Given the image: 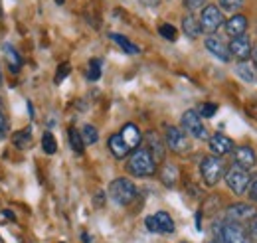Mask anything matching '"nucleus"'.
I'll return each mask as SVG.
<instances>
[{"label": "nucleus", "mask_w": 257, "mask_h": 243, "mask_svg": "<svg viewBox=\"0 0 257 243\" xmlns=\"http://www.w3.org/2000/svg\"><path fill=\"white\" fill-rule=\"evenodd\" d=\"M157 162L147 149H135L127 160V170L137 178H147L157 172Z\"/></svg>", "instance_id": "f257e3e1"}, {"label": "nucleus", "mask_w": 257, "mask_h": 243, "mask_svg": "<svg viewBox=\"0 0 257 243\" xmlns=\"http://www.w3.org/2000/svg\"><path fill=\"white\" fill-rule=\"evenodd\" d=\"M200 174H202V180H204L206 186H216L225 174L224 160L220 156H214V154L202 158V162H200Z\"/></svg>", "instance_id": "f03ea898"}, {"label": "nucleus", "mask_w": 257, "mask_h": 243, "mask_svg": "<svg viewBox=\"0 0 257 243\" xmlns=\"http://www.w3.org/2000/svg\"><path fill=\"white\" fill-rule=\"evenodd\" d=\"M109 196L115 204L128 206L137 200V186L127 178H115L109 186Z\"/></svg>", "instance_id": "7ed1b4c3"}, {"label": "nucleus", "mask_w": 257, "mask_h": 243, "mask_svg": "<svg viewBox=\"0 0 257 243\" xmlns=\"http://www.w3.org/2000/svg\"><path fill=\"white\" fill-rule=\"evenodd\" d=\"M164 141H166V149H170L174 154H186L192 149L188 135L178 127H166Z\"/></svg>", "instance_id": "20e7f679"}, {"label": "nucleus", "mask_w": 257, "mask_h": 243, "mask_svg": "<svg viewBox=\"0 0 257 243\" xmlns=\"http://www.w3.org/2000/svg\"><path fill=\"white\" fill-rule=\"evenodd\" d=\"M180 123H182V131H184L188 137L198 139V141H206V139H210V137H208V129L204 127L202 117L198 115L196 109H188V111L182 115V121Z\"/></svg>", "instance_id": "39448f33"}, {"label": "nucleus", "mask_w": 257, "mask_h": 243, "mask_svg": "<svg viewBox=\"0 0 257 243\" xmlns=\"http://www.w3.org/2000/svg\"><path fill=\"white\" fill-rule=\"evenodd\" d=\"M225 184H227V188H229L233 194H237V196L245 194L247 188H249V184H251L249 170H243V168H239V166L233 164V166L225 172Z\"/></svg>", "instance_id": "423d86ee"}, {"label": "nucleus", "mask_w": 257, "mask_h": 243, "mask_svg": "<svg viewBox=\"0 0 257 243\" xmlns=\"http://www.w3.org/2000/svg\"><path fill=\"white\" fill-rule=\"evenodd\" d=\"M224 14H222V10L216 6V4H208V6H204L202 8V16H200V26H202V32H206V34H214V32H218L222 26H224Z\"/></svg>", "instance_id": "0eeeda50"}, {"label": "nucleus", "mask_w": 257, "mask_h": 243, "mask_svg": "<svg viewBox=\"0 0 257 243\" xmlns=\"http://www.w3.org/2000/svg\"><path fill=\"white\" fill-rule=\"evenodd\" d=\"M220 237L224 243H251L247 229L235 221H225L220 225Z\"/></svg>", "instance_id": "6e6552de"}, {"label": "nucleus", "mask_w": 257, "mask_h": 243, "mask_svg": "<svg viewBox=\"0 0 257 243\" xmlns=\"http://www.w3.org/2000/svg\"><path fill=\"white\" fill-rule=\"evenodd\" d=\"M257 215L255 206L251 204H243V202H237V204H231L225 208V217L227 221H235V223H245V221H251Z\"/></svg>", "instance_id": "1a4fd4ad"}, {"label": "nucleus", "mask_w": 257, "mask_h": 243, "mask_svg": "<svg viewBox=\"0 0 257 243\" xmlns=\"http://www.w3.org/2000/svg\"><path fill=\"white\" fill-rule=\"evenodd\" d=\"M145 225L153 233H172L174 231V219L166 212H157L145 219Z\"/></svg>", "instance_id": "9d476101"}, {"label": "nucleus", "mask_w": 257, "mask_h": 243, "mask_svg": "<svg viewBox=\"0 0 257 243\" xmlns=\"http://www.w3.org/2000/svg\"><path fill=\"white\" fill-rule=\"evenodd\" d=\"M227 50H229V56H233L235 60L239 61H245L249 60V56H251V40L243 34V36H237V38H231V42H229V46H227Z\"/></svg>", "instance_id": "9b49d317"}, {"label": "nucleus", "mask_w": 257, "mask_h": 243, "mask_svg": "<svg viewBox=\"0 0 257 243\" xmlns=\"http://www.w3.org/2000/svg\"><path fill=\"white\" fill-rule=\"evenodd\" d=\"M208 147H210V151L214 156H225V154H229V152L235 151V145H233V141L229 139V137H225L222 133H216V135H212L210 139H208Z\"/></svg>", "instance_id": "f8f14e48"}, {"label": "nucleus", "mask_w": 257, "mask_h": 243, "mask_svg": "<svg viewBox=\"0 0 257 243\" xmlns=\"http://www.w3.org/2000/svg\"><path fill=\"white\" fill-rule=\"evenodd\" d=\"M233 160H235V166H239L243 170H251L257 164V154L251 147H235Z\"/></svg>", "instance_id": "ddd939ff"}, {"label": "nucleus", "mask_w": 257, "mask_h": 243, "mask_svg": "<svg viewBox=\"0 0 257 243\" xmlns=\"http://www.w3.org/2000/svg\"><path fill=\"white\" fill-rule=\"evenodd\" d=\"M145 141H147V151L153 154V158H155V162H157V164H161L162 160H164V156H166L164 141H162L155 131L147 133V139H145Z\"/></svg>", "instance_id": "4468645a"}, {"label": "nucleus", "mask_w": 257, "mask_h": 243, "mask_svg": "<svg viewBox=\"0 0 257 243\" xmlns=\"http://www.w3.org/2000/svg\"><path fill=\"white\" fill-rule=\"evenodd\" d=\"M224 30L229 38H237V36H243L247 30V18L243 14H233L229 20L224 22Z\"/></svg>", "instance_id": "2eb2a0df"}, {"label": "nucleus", "mask_w": 257, "mask_h": 243, "mask_svg": "<svg viewBox=\"0 0 257 243\" xmlns=\"http://www.w3.org/2000/svg\"><path fill=\"white\" fill-rule=\"evenodd\" d=\"M121 137H123V141L127 143V147L131 151L139 149L141 143H143V133H141V129H139L135 123H127V125L121 129Z\"/></svg>", "instance_id": "dca6fc26"}, {"label": "nucleus", "mask_w": 257, "mask_h": 243, "mask_svg": "<svg viewBox=\"0 0 257 243\" xmlns=\"http://www.w3.org/2000/svg\"><path fill=\"white\" fill-rule=\"evenodd\" d=\"M206 50H208L212 56H216L220 61H229V60H231L227 46H225V44L220 40V38H218V36H210V38H206Z\"/></svg>", "instance_id": "f3484780"}, {"label": "nucleus", "mask_w": 257, "mask_h": 243, "mask_svg": "<svg viewBox=\"0 0 257 243\" xmlns=\"http://www.w3.org/2000/svg\"><path fill=\"white\" fill-rule=\"evenodd\" d=\"M109 151L111 154L115 156V158H127L128 154H131V149L127 147V143L123 141V137H121V133H117V135H113L111 139H109Z\"/></svg>", "instance_id": "a211bd4d"}, {"label": "nucleus", "mask_w": 257, "mask_h": 243, "mask_svg": "<svg viewBox=\"0 0 257 243\" xmlns=\"http://www.w3.org/2000/svg\"><path fill=\"white\" fill-rule=\"evenodd\" d=\"M235 71H237V75H239L243 81H247V83H255L257 81V67H255V63H251L249 60L239 61V63L235 65Z\"/></svg>", "instance_id": "6ab92c4d"}, {"label": "nucleus", "mask_w": 257, "mask_h": 243, "mask_svg": "<svg viewBox=\"0 0 257 243\" xmlns=\"http://www.w3.org/2000/svg\"><path fill=\"white\" fill-rule=\"evenodd\" d=\"M2 50H4V54H6V60H8V65H10V71H12V73H18L20 67H22V58H20L18 50H16L12 44H8V42L2 44Z\"/></svg>", "instance_id": "aec40b11"}, {"label": "nucleus", "mask_w": 257, "mask_h": 243, "mask_svg": "<svg viewBox=\"0 0 257 243\" xmlns=\"http://www.w3.org/2000/svg\"><path fill=\"white\" fill-rule=\"evenodd\" d=\"M182 30L188 38H198L202 34V26H200V18H196L194 14H186L182 18Z\"/></svg>", "instance_id": "412c9836"}, {"label": "nucleus", "mask_w": 257, "mask_h": 243, "mask_svg": "<svg viewBox=\"0 0 257 243\" xmlns=\"http://www.w3.org/2000/svg\"><path fill=\"white\" fill-rule=\"evenodd\" d=\"M176 180H178V168L174 164H164L161 170V182L166 188H174Z\"/></svg>", "instance_id": "4be33fe9"}, {"label": "nucleus", "mask_w": 257, "mask_h": 243, "mask_svg": "<svg viewBox=\"0 0 257 243\" xmlns=\"http://www.w3.org/2000/svg\"><path fill=\"white\" fill-rule=\"evenodd\" d=\"M109 38H111V40H113V42H115V44H117L125 54H128V56H137V54L141 52V50H139V46H135L131 40H127V38H125V36H121V34H109Z\"/></svg>", "instance_id": "5701e85b"}, {"label": "nucleus", "mask_w": 257, "mask_h": 243, "mask_svg": "<svg viewBox=\"0 0 257 243\" xmlns=\"http://www.w3.org/2000/svg\"><path fill=\"white\" fill-rule=\"evenodd\" d=\"M67 141H69V147L77 152V154H81V152L85 151V143H83L81 133H79L77 129H73V127H71V129L67 131Z\"/></svg>", "instance_id": "b1692460"}, {"label": "nucleus", "mask_w": 257, "mask_h": 243, "mask_svg": "<svg viewBox=\"0 0 257 243\" xmlns=\"http://www.w3.org/2000/svg\"><path fill=\"white\" fill-rule=\"evenodd\" d=\"M81 139H83L85 147H87V145H95L97 139H99V133H97V129L93 125H85V127L81 129Z\"/></svg>", "instance_id": "393cba45"}, {"label": "nucleus", "mask_w": 257, "mask_h": 243, "mask_svg": "<svg viewBox=\"0 0 257 243\" xmlns=\"http://www.w3.org/2000/svg\"><path fill=\"white\" fill-rule=\"evenodd\" d=\"M12 141H14V145H16L18 149H26V147L30 145V141H32L30 129H24V131H20V133H14Z\"/></svg>", "instance_id": "a878e982"}, {"label": "nucleus", "mask_w": 257, "mask_h": 243, "mask_svg": "<svg viewBox=\"0 0 257 243\" xmlns=\"http://www.w3.org/2000/svg\"><path fill=\"white\" fill-rule=\"evenodd\" d=\"M42 149H44L46 154H54V152L58 151V143H56V139H54L52 133H44V137H42Z\"/></svg>", "instance_id": "bb28decb"}, {"label": "nucleus", "mask_w": 257, "mask_h": 243, "mask_svg": "<svg viewBox=\"0 0 257 243\" xmlns=\"http://www.w3.org/2000/svg\"><path fill=\"white\" fill-rule=\"evenodd\" d=\"M216 111H218V105L216 103H202L200 109H198V115L202 119H212L216 115Z\"/></svg>", "instance_id": "cd10ccee"}, {"label": "nucleus", "mask_w": 257, "mask_h": 243, "mask_svg": "<svg viewBox=\"0 0 257 243\" xmlns=\"http://www.w3.org/2000/svg\"><path fill=\"white\" fill-rule=\"evenodd\" d=\"M101 77V60H91L89 67H87V79L89 81H97Z\"/></svg>", "instance_id": "c85d7f7f"}, {"label": "nucleus", "mask_w": 257, "mask_h": 243, "mask_svg": "<svg viewBox=\"0 0 257 243\" xmlns=\"http://www.w3.org/2000/svg\"><path fill=\"white\" fill-rule=\"evenodd\" d=\"M243 8V0H220V10L225 12H237Z\"/></svg>", "instance_id": "c756f323"}, {"label": "nucleus", "mask_w": 257, "mask_h": 243, "mask_svg": "<svg viewBox=\"0 0 257 243\" xmlns=\"http://www.w3.org/2000/svg\"><path fill=\"white\" fill-rule=\"evenodd\" d=\"M159 32H161L162 38H164V40H168V42H174V40H176V36H178V32H176V28H174L172 24H162L161 28H159Z\"/></svg>", "instance_id": "7c9ffc66"}, {"label": "nucleus", "mask_w": 257, "mask_h": 243, "mask_svg": "<svg viewBox=\"0 0 257 243\" xmlns=\"http://www.w3.org/2000/svg\"><path fill=\"white\" fill-rule=\"evenodd\" d=\"M69 71H71V67H69V63H62L60 67H58V73H56V77H54V81L56 83H62L65 77L69 75Z\"/></svg>", "instance_id": "2f4dec72"}, {"label": "nucleus", "mask_w": 257, "mask_h": 243, "mask_svg": "<svg viewBox=\"0 0 257 243\" xmlns=\"http://www.w3.org/2000/svg\"><path fill=\"white\" fill-rule=\"evenodd\" d=\"M202 6H206V0H184V8L192 14L196 10H200Z\"/></svg>", "instance_id": "473e14b6"}, {"label": "nucleus", "mask_w": 257, "mask_h": 243, "mask_svg": "<svg viewBox=\"0 0 257 243\" xmlns=\"http://www.w3.org/2000/svg\"><path fill=\"white\" fill-rule=\"evenodd\" d=\"M6 133H8V121H6V117L0 113V139H4Z\"/></svg>", "instance_id": "72a5a7b5"}, {"label": "nucleus", "mask_w": 257, "mask_h": 243, "mask_svg": "<svg viewBox=\"0 0 257 243\" xmlns=\"http://www.w3.org/2000/svg\"><path fill=\"white\" fill-rule=\"evenodd\" d=\"M249 200H251V202H257V178L249 184Z\"/></svg>", "instance_id": "f704fd0d"}, {"label": "nucleus", "mask_w": 257, "mask_h": 243, "mask_svg": "<svg viewBox=\"0 0 257 243\" xmlns=\"http://www.w3.org/2000/svg\"><path fill=\"white\" fill-rule=\"evenodd\" d=\"M249 231H251V233L257 237V215L251 219V221H249Z\"/></svg>", "instance_id": "c9c22d12"}, {"label": "nucleus", "mask_w": 257, "mask_h": 243, "mask_svg": "<svg viewBox=\"0 0 257 243\" xmlns=\"http://www.w3.org/2000/svg\"><path fill=\"white\" fill-rule=\"evenodd\" d=\"M251 56H253V63H255V67H257V48L251 52Z\"/></svg>", "instance_id": "e433bc0d"}, {"label": "nucleus", "mask_w": 257, "mask_h": 243, "mask_svg": "<svg viewBox=\"0 0 257 243\" xmlns=\"http://www.w3.org/2000/svg\"><path fill=\"white\" fill-rule=\"evenodd\" d=\"M0 85H2V69H0Z\"/></svg>", "instance_id": "4c0bfd02"}, {"label": "nucleus", "mask_w": 257, "mask_h": 243, "mask_svg": "<svg viewBox=\"0 0 257 243\" xmlns=\"http://www.w3.org/2000/svg\"><path fill=\"white\" fill-rule=\"evenodd\" d=\"M56 2H58V4H64V0H56Z\"/></svg>", "instance_id": "58836bf2"}, {"label": "nucleus", "mask_w": 257, "mask_h": 243, "mask_svg": "<svg viewBox=\"0 0 257 243\" xmlns=\"http://www.w3.org/2000/svg\"><path fill=\"white\" fill-rule=\"evenodd\" d=\"M0 14H2V6H0Z\"/></svg>", "instance_id": "ea45409f"}, {"label": "nucleus", "mask_w": 257, "mask_h": 243, "mask_svg": "<svg viewBox=\"0 0 257 243\" xmlns=\"http://www.w3.org/2000/svg\"><path fill=\"white\" fill-rule=\"evenodd\" d=\"M212 243H214V241H212Z\"/></svg>", "instance_id": "a19ab883"}]
</instances>
